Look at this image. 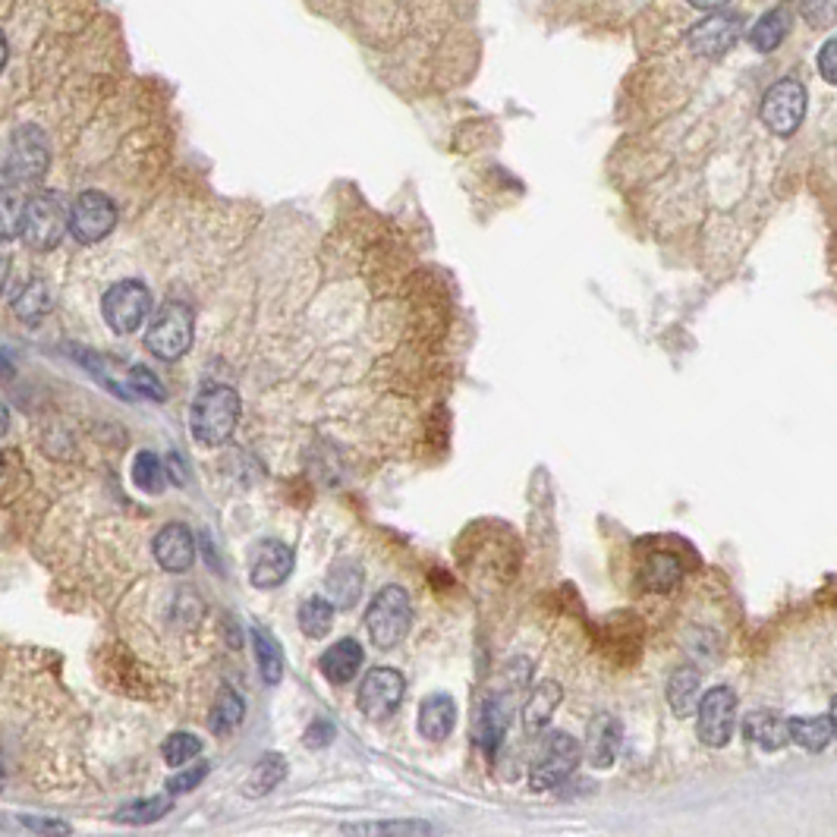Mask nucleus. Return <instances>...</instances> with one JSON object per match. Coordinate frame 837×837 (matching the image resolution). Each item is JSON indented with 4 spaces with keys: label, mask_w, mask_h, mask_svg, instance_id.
<instances>
[{
    "label": "nucleus",
    "mask_w": 837,
    "mask_h": 837,
    "mask_svg": "<svg viewBox=\"0 0 837 837\" xmlns=\"http://www.w3.org/2000/svg\"><path fill=\"white\" fill-rule=\"evenodd\" d=\"M828 718H831V727H835V737H837V696H835V703H831V711H828Z\"/></svg>",
    "instance_id": "obj_41"
},
{
    "label": "nucleus",
    "mask_w": 837,
    "mask_h": 837,
    "mask_svg": "<svg viewBox=\"0 0 837 837\" xmlns=\"http://www.w3.org/2000/svg\"><path fill=\"white\" fill-rule=\"evenodd\" d=\"M693 7H699V10H721L727 7V0H689Z\"/></svg>",
    "instance_id": "obj_40"
},
{
    "label": "nucleus",
    "mask_w": 837,
    "mask_h": 837,
    "mask_svg": "<svg viewBox=\"0 0 837 837\" xmlns=\"http://www.w3.org/2000/svg\"><path fill=\"white\" fill-rule=\"evenodd\" d=\"M818 73L837 86V39H828V42L822 44V51H818Z\"/></svg>",
    "instance_id": "obj_37"
},
{
    "label": "nucleus",
    "mask_w": 837,
    "mask_h": 837,
    "mask_svg": "<svg viewBox=\"0 0 837 837\" xmlns=\"http://www.w3.org/2000/svg\"><path fill=\"white\" fill-rule=\"evenodd\" d=\"M193 328H196V318H193L189 306L167 303L161 312H154L152 325L145 330V347L157 359L174 362L193 347Z\"/></svg>",
    "instance_id": "obj_6"
},
{
    "label": "nucleus",
    "mask_w": 837,
    "mask_h": 837,
    "mask_svg": "<svg viewBox=\"0 0 837 837\" xmlns=\"http://www.w3.org/2000/svg\"><path fill=\"white\" fill-rule=\"evenodd\" d=\"M696 715H699L696 730H699V740L705 747H727L730 737H733V725H737V696H733V689L730 686L708 689L699 708H696Z\"/></svg>",
    "instance_id": "obj_8"
},
{
    "label": "nucleus",
    "mask_w": 837,
    "mask_h": 837,
    "mask_svg": "<svg viewBox=\"0 0 837 837\" xmlns=\"http://www.w3.org/2000/svg\"><path fill=\"white\" fill-rule=\"evenodd\" d=\"M51 164V145L42 127H20L10 135L7 145V157H3V186L17 189V186H29L39 183L47 174Z\"/></svg>",
    "instance_id": "obj_3"
},
{
    "label": "nucleus",
    "mask_w": 837,
    "mask_h": 837,
    "mask_svg": "<svg viewBox=\"0 0 837 837\" xmlns=\"http://www.w3.org/2000/svg\"><path fill=\"white\" fill-rule=\"evenodd\" d=\"M330 737H334V725H330V721H325V718H318V721H315V725L306 730V743L312 749L330 743Z\"/></svg>",
    "instance_id": "obj_39"
},
{
    "label": "nucleus",
    "mask_w": 837,
    "mask_h": 837,
    "mask_svg": "<svg viewBox=\"0 0 837 837\" xmlns=\"http://www.w3.org/2000/svg\"><path fill=\"white\" fill-rule=\"evenodd\" d=\"M293 570V551L278 539H262L252 551V586L256 589H274L281 586Z\"/></svg>",
    "instance_id": "obj_14"
},
{
    "label": "nucleus",
    "mask_w": 837,
    "mask_h": 837,
    "mask_svg": "<svg viewBox=\"0 0 837 837\" xmlns=\"http://www.w3.org/2000/svg\"><path fill=\"white\" fill-rule=\"evenodd\" d=\"M13 308H17V315H20V322L25 325H39L44 315H47V308H51V290L44 281H29V284L22 286V293L13 300Z\"/></svg>",
    "instance_id": "obj_29"
},
{
    "label": "nucleus",
    "mask_w": 837,
    "mask_h": 837,
    "mask_svg": "<svg viewBox=\"0 0 837 837\" xmlns=\"http://www.w3.org/2000/svg\"><path fill=\"white\" fill-rule=\"evenodd\" d=\"M510 715H513V699L510 696H501V693H491L482 705V715H479V725H476V733H479V747L485 752H494V749L504 743L507 725H510Z\"/></svg>",
    "instance_id": "obj_18"
},
{
    "label": "nucleus",
    "mask_w": 837,
    "mask_h": 837,
    "mask_svg": "<svg viewBox=\"0 0 837 837\" xmlns=\"http://www.w3.org/2000/svg\"><path fill=\"white\" fill-rule=\"evenodd\" d=\"M743 35V17L737 13H711L703 22H696L686 35L689 47L703 57H721Z\"/></svg>",
    "instance_id": "obj_12"
},
{
    "label": "nucleus",
    "mask_w": 837,
    "mask_h": 837,
    "mask_svg": "<svg viewBox=\"0 0 837 837\" xmlns=\"http://www.w3.org/2000/svg\"><path fill=\"white\" fill-rule=\"evenodd\" d=\"M791 737L796 747L822 752L831 743L835 727H831V718H791Z\"/></svg>",
    "instance_id": "obj_28"
},
{
    "label": "nucleus",
    "mask_w": 837,
    "mask_h": 837,
    "mask_svg": "<svg viewBox=\"0 0 837 837\" xmlns=\"http://www.w3.org/2000/svg\"><path fill=\"white\" fill-rule=\"evenodd\" d=\"M410 623H413V605L400 586H384L366 611V630L378 649L400 645L410 633Z\"/></svg>",
    "instance_id": "obj_5"
},
{
    "label": "nucleus",
    "mask_w": 837,
    "mask_h": 837,
    "mask_svg": "<svg viewBox=\"0 0 837 837\" xmlns=\"http://www.w3.org/2000/svg\"><path fill=\"white\" fill-rule=\"evenodd\" d=\"M362 664H366V652H362V645L356 639H337L328 652L322 655V661H318L325 681L334 683V686L350 683L362 671Z\"/></svg>",
    "instance_id": "obj_16"
},
{
    "label": "nucleus",
    "mask_w": 837,
    "mask_h": 837,
    "mask_svg": "<svg viewBox=\"0 0 837 837\" xmlns=\"http://www.w3.org/2000/svg\"><path fill=\"white\" fill-rule=\"evenodd\" d=\"M747 737L752 743H759L762 749H774L787 747L793 737H791V721L787 718H781V715H774V711H752L747 718Z\"/></svg>",
    "instance_id": "obj_20"
},
{
    "label": "nucleus",
    "mask_w": 837,
    "mask_h": 837,
    "mask_svg": "<svg viewBox=\"0 0 837 837\" xmlns=\"http://www.w3.org/2000/svg\"><path fill=\"white\" fill-rule=\"evenodd\" d=\"M205 774H208V762H198V765H189V769L174 771L171 778H167V791L171 793H186L198 787L202 781H205Z\"/></svg>",
    "instance_id": "obj_35"
},
{
    "label": "nucleus",
    "mask_w": 837,
    "mask_h": 837,
    "mask_svg": "<svg viewBox=\"0 0 837 837\" xmlns=\"http://www.w3.org/2000/svg\"><path fill=\"white\" fill-rule=\"evenodd\" d=\"M699 671L696 667H677L674 674H671V681H667V705L674 708V715L677 718H686V715H693L699 703H703V696H699Z\"/></svg>",
    "instance_id": "obj_21"
},
{
    "label": "nucleus",
    "mask_w": 837,
    "mask_h": 837,
    "mask_svg": "<svg viewBox=\"0 0 837 837\" xmlns=\"http://www.w3.org/2000/svg\"><path fill=\"white\" fill-rule=\"evenodd\" d=\"M154 561L167 573H183L196 564V539L189 526L167 523L154 535Z\"/></svg>",
    "instance_id": "obj_13"
},
{
    "label": "nucleus",
    "mask_w": 837,
    "mask_h": 837,
    "mask_svg": "<svg viewBox=\"0 0 837 837\" xmlns=\"http://www.w3.org/2000/svg\"><path fill=\"white\" fill-rule=\"evenodd\" d=\"M198 752H202V740H198L196 733H186V730L171 733V737L164 740V747H161L164 762L174 765V769H183L186 762H193Z\"/></svg>",
    "instance_id": "obj_33"
},
{
    "label": "nucleus",
    "mask_w": 837,
    "mask_h": 837,
    "mask_svg": "<svg viewBox=\"0 0 837 837\" xmlns=\"http://www.w3.org/2000/svg\"><path fill=\"white\" fill-rule=\"evenodd\" d=\"M806 113V88L796 79H781L765 91L762 98V120L771 132L778 135H791L803 123Z\"/></svg>",
    "instance_id": "obj_11"
},
{
    "label": "nucleus",
    "mask_w": 837,
    "mask_h": 837,
    "mask_svg": "<svg viewBox=\"0 0 837 837\" xmlns=\"http://www.w3.org/2000/svg\"><path fill=\"white\" fill-rule=\"evenodd\" d=\"M132 482L139 491H149V494H161L164 485H167V476H164V463L152 450H142L135 463H132Z\"/></svg>",
    "instance_id": "obj_31"
},
{
    "label": "nucleus",
    "mask_w": 837,
    "mask_h": 837,
    "mask_svg": "<svg viewBox=\"0 0 837 837\" xmlns=\"http://www.w3.org/2000/svg\"><path fill=\"white\" fill-rule=\"evenodd\" d=\"M130 388H135L139 394L152 396V400H164V388H161V381H157L154 372H149L145 366H132Z\"/></svg>",
    "instance_id": "obj_36"
},
{
    "label": "nucleus",
    "mask_w": 837,
    "mask_h": 837,
    "mask_svg": "<svg viewBox=\"0 0 837 837\" xmlns=\"http://www.w3.org/2000/svg\"><path fill=\"white\" fill-rule=\"evenodd\" d=\"M252 649H256L262 681L268 686H278L284 681V649L278 645V639H271L264 630H252Z\"/></svg>",
    "instance_id": "obj_25"
},
{
    "label": "nucleus",
    "mask_w": 837,
    "mask_h": 837,
    "mask_svg": "<svg viewBox=\"0 0 837 837\" xmlns=\"http://www.w3.org/2000/svg\"><path fill=\"white\" fill-rule=\"evenodd\" d=\"M561 699H564L561 683H539V686L529 693L526 708H523V727H526V733H542V730L551 725V715H554V708L561 705Z\"/></svg>",
    "instance_id": "obj_19"
},
{
    "label": "nucleus",
    "mask_w": 837,
    "mask_h": 837,
    "mask_svg": "<svg viewBox=\"0 0 837 837\" xmlns=\"http://www.w3.org/2000/svg\"><path fill=\"white\" fill-rule=\"evenodd\" d=\"M457 727V703L447 693H432L418 708V733L425 740H447Z\"/></svg>",
    "instance_id": "obj_17"
},
{
    "label": "nucleus",
    "mask_w": 837,
    "mask_h": 837,
    "mask_svg": "<svg viewBox=\"0 0 837 837\" xmlns=\"http://www.w3.org/2000/svg\"><path fill=\"white\" fill-rule=\"evenodd\" d=\"M117 227V208L105 193L98 189H88V193H79L73 208H69V233L79 242H101L108 237L110 230Z\"/></svg>",
    "instance_id": "obj_9"
},
{
    "label": "nucleus",
    "mask_w": 837,
    "mask_h": 837,
    "mask_svg": "<svg viewBox=\"0 0 837 837\" xmlns=\"http://www.w3.org/2000/svg\"><path fill=\"white\" fill-rule=\"evenodd\" d=\"M791 10L787 7H774L769 10L762 20L752 25V32H749V42L756 51H762V54H769L774 51L778 44L787 39V32H791Z\"/></svg>",
    "instance_id": "obj_23"
},
{
    "label": "nucleus",
    "mask_w": 837,
    "mask_h": 837,
    "mask_svg": "<svg viewBox=\"0 0 837 837\" xmlns=\"http://www.w3.org/2000/svg\"><path fill=\"white\" fill-rule=\"evenodd\" d=\"M152 312V293L142 281H120L105 293L101 315L113 334H132Z\"/></svg>",
    "instance_id": "obj_7"
},
{
    "label": "nucleus",
    "mask_w": 837,
    "mask_h": 837,
    "mask_svg": "<svg viewBox=\"0 0 837 837\" xmlns=\"http://www.w3.org/2000/svg\"><path fill=\"white\" fill-rule=\"evenodd\" d=\"M362 595V567L352 561H337L328 573V598L337 608H352Z\"/></svg>",
    "instance_id": "obj_22"
},
{
    "label": "nucleus",
    "mask_w": 837,
    "mask_h": 837,
    "mask_svg": "<svg viewBox=\"0 0 837 837\" xmlns=\"http://www.w3.org/2000/svg\"><path fill=\"white\" fill-rule=\"evenodd\" d=\"M242 715H246V705H242L240 696H237L233 689H224L218 696V703H215V708H211L208 727H211V733L227 737V733H233V730L242 725Z\"/></svg>",
    "instance_id": "obj_30"
},
{
    "label": "nucleus",
    "mask_w": 837,
    "mask_h": 837,
    "mask_svg": "<svg viewBox=\"0 0 837 837\" xmlns=\"http://www.w3.org/2000/svg\"><path fill=\"white\" fill-rule=\"evenodd\" d=\"M22 825L32 828V831H42V835H69V825L64 822H44V818H35V815H22Z\"/></svg>",
    "instance_id": "obj_38"
},
{
    "label": "nucleus",
    "mask_w": 837,
    "mask_h": 837,
    "mask_svg": "<svg viewBox=\"0 0 837 837\" xmlns=\"http://www.w3.org/2000/svg\"><path fill=\"white\" fill-rule=\"evenodd\" d=\"M681 576L683 567L674 554H652V557L642 564V583H645V589H652V593H671V589L681 583Z\"/></svg>",
    "instance_id": "obj_26"
},
{
    "label": "nucleus",
    "mask_w": 837,
    "mask_h": 837,
    "mask_svg": "<svg viewBox=\"0 0 837 837\" xmlns=\"http://www.w3.org/2000/svg\"><path fill=\"white\" fill-rule=\"evenodd\" d=\"M620 721L615 715H595L586 730V759L595 769H611L620 749Z\"/></svg>",
    "instance_id": "obj_15"
},
{
    "label": "nucleus",
    "mask_w": 837,
    "mask_h": 837,
    "mask_svg": "<svg viewBox=\"0 0 837 837\" xmlns=\"http://www.w3.org/2000/svg\"><path fill=\"white\" fill-rule=\"evenodd\" d=\"M425 822H372V825H344V835H428Z\"/></svg>",
    "instance_id": "obj_34"
},
{
    "label": "nucleus",
    "mask_w": 837,
    "mask_h": 837,
    "mask_svg": "<svg viewBox=\"0 0 837 837\" xmlns=\"http://www.w3.org/2000/svg\"><path fill=\"white\" fill-rule=\"evenodd\" d=\"M286 778V759L284 756H278V752H268L262 756L259 762H256V769L249 774V781H246V793L249 796H264V793H271L281 781Z\"/></svg>",
    "instance_id": "obj_27"
},
{
    "label": "nucleus",
    "mask_w": 837,
    "mask_h": 837,
    "mask_svg": "<svg viewBox=\"0 0 837 837\" xmlns=\"http://www.w3.org/2000/svg\"><path fill=\"white\" fill-rule=\"evenodd\" d=\"M174 809V800L171 796H152V800H139V803H130L123 806L117 818L120 822H130V825H149V822H157L161 815H167Z\"/></svg>",
    "instance_id": "obj_32"
},
{
    "label": "nucleus",
    "mask_w": 837,
    "mask_h": 837,
    "mask_svg": "<svg viewBox=\"0 0 837 837\" xmlns=\"http://www.w3.org/2000/svg\"><path fill=\"white\" fill-rule=\"evenodd\" d=\"M334 611H337V605H334L330 598H322V595L306 598V601L300 605V611H296L300 630H303L308 639H325L330 633V627H334Z\"/></svg>",
    "instance_id": "obj_24"
},
{
    "label": "nucleus",
    "mask_w": 837,
    "mask_h": 837,
    "mask_svg": "<svg viewBox=\"0 0 837 837\" xmlns=\"http://www.w3.org/2000/svg\"><path fill=\"white\" fill-rule=\"evenodd\" d=\"M403 696H406L403 674L394 671V667H374L359 683L356 705H359V711L366 718H388V715H394L396 708H400Z\"/></svg>",
    "instance_id": "obj_10"
},
{
    "label": "nucleus",
    "mask_w": 837,
    "mask_h": 837,
    "mask_svg": "<svg viewBox=\"0 0 837 837\" xmlns=\"http://www.w3.org/2000/svg\"><path fill=\"white\" fill-rule=\"evenodd\" d=\"M66 230H69V208H66L61 193H39V196L25 198L20 237L29 249L47 252L64 240Z\"/></svg>",
    "instance_id": "obj_2"
},
{
    "label": "nucleus",
    "mask_w": 837,
    "mask_h": 837,
    "mask_svg": "<svg viewBox=\"0 0 837 837\" xmlns=\"http://www.w3.org/2000/svg\"><path fill=\"white\" fill-rule=\"evenodd\" d=\"M237 422H240V396L233 388L208 384L205 391H198L189 410V432L198 444L218 447L233 435Z\"/></svg>",
    "instance_id": "obj_1"
},
{
    "label": "nucleus",
    "mask_w": 837,
    "mask_h": 837,
    "mask_svg": "<svg viewBox=\"0 0 837 837\" xmlns=\"http://www.w3.org/2000/svg\"><path fill=\"white\" fill-rule=\"evenodd\" d=\"M583 759V749L564 730H551L542 737L539 752L529 765V787L532 791H554L570 778Z\"/></svg>",
    "instance_id": "obj_4"
}]
</instances>
